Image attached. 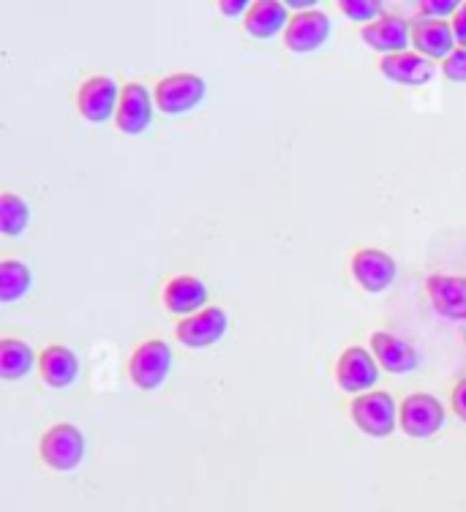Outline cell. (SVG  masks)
Wrapping results in <instances>:
<instances>
[{
    "label": "cell",
    "instance_id": "3957f363",
    "mask_svg": "<svg viewBox=\"0 0 466 512\" xmlns=\"http://www.w3.org/2000/svg\"><path fill=\"white\" fill-rule=\"evenodd\" d=\"M398 423H401V431L412 439H428L445 425V406L439 404V398L434 395L412 393L398 409Z\"/></svg>",
    "mask_w": 466,
    "mask_h": 512
},
{
    "label": "cell",
    "instance_id": "4316f807",
    "mask_svg": "<svg viewBox=\"0 0 466 512\" xmlns=\"http://www.w3.org/2000/svg\"><path fill=\"white\" fill-rule=\"evenodd\" d=\"M453 409L456 414L466 423V379L456 384V390H453Z\"/></svg>",
    "mask_w": 466,
    "mask_h": 512
},
{
    "label": "cell",
    "instance_id": "484cf974",
    "mask_svg": "<svg viewBox=\"0 0 466 512\" xmlns=\"http://www.w3.org/2000/svg\"><path fill=\"white\" fill-rule=\"evenodd\" d=\"M453 33H456L458 47L466 50V3L453 14Z\"/></svg>",
    "mask_w": 466,
    "mask_h": 512
},
{
    "label": "cell",
    "instance_id": "83f0119b",
    "mask_svg": "<svg viewBox=\"0 0 466 512\" xmlns=\"http://www.w3.org/2000/svg\"><path fill=\"white\" fill-rule=\"evenodd\" d=\"M219 9L224 17H238V14H243V11L248 14V9H251V6H248V0H221Z\"/></svg>",
    "mask_w": 466,
    "mask_h": 512
},
{
    "label": "cell",
    "instance_id": "7402d4cb",
    "mask_svg": "<svg viewBox=\"0 0 466 512\" xmlns=\"http://www.w3.org/2000/svg\"><path fill=\"white\" fill-rule=\"evenodd\" d=\"M30 224V210L28 202L11 191H3L0 194V232L3 235H22Z\"/></svg>",
    "mask_w": 466,
    "mask_h": 512
},
{
    "label": "cell",
    "instance_id": "9a60e30c",
    "mask_svg": "<svg viewBox=\"0 0 466 512\" xmlns=\"http://www.w3.org/2000/svg\"><path fill=\"white\" fill-rule=\"evenodd\" d=\"M426 289L437 314L447 319H466V278L428 276Z\"/></svg>",
    "mask_w": 466,
    "mask_h": 512
},
{
    "label": "cell",
    "instance_id": "277c9868",
    "mask_svg": "<svg viewBox=\"0 0 466 512\" xmlns=\"http://www.w3.org/2000/svg\"><path fill=\"white\" fill-rule=\"evenodd\" d=\"M205 79L197 77V74H169L156 85V107L164 112V115H183L205 99Z\"/></svg>",
    "mask_w": 466,
    "mask_h": 512
},
{
    "label": "cell",
    "instance_id": "7c38bea8",
    "mask_svg": "<svg viewBox=\"0 0 466 512\" xmlns=\"http://www.w3.org/2000/svg\"><path fill=\"white\" fill-rule=\"evenodd\" d=\"M153 118V101H150L148 88L142 82H129L123 93H120V107L115 115V123L123 134L137 137L150 126Z\"/></svg>",
    "mask_w": 466,
    "mask_h": 512
},
{
    "label": "cell",
    "instance_id": "6da1fadb",
    "mask_svg": "<svg viewBox=\"0 0 466 512\" xmlns=\"http://www.w3.org/2000/svg\"><path fill=\"white\" fill-rule=\"evenodd\" d=\"M352 420L366 436H374V439H385L396 431L398 423V409L393 395L385 393V390H374V393L357 395L352 406Z\"/></svg>",
    "mask_w": 466,
    "mask_h": 512
},
{
    "label": "cell",
    "instance_id": "8fae6325",
    "mask_svg": "<svg viewBox=\"0 0 466 512\" xmlns=\"http://www.w3.org/2000/svg\"><path fill=\"white\" fill-rule=\"evenodd\" d=\"M227 333V314L224 308L213 306L199 311L194 316H186L178 327H175V335L183 346L189 349H202V346H210L221 341Z\"/></svg>",
    "mask_w": 466,
    "mask_h": 512
},
{
    "label": "cell",
    "instance_id": "cb8c5ba5",
    "mask_svg": "<svg viewBox=\"0 0 466 512\" xmlns=\"http://www.w3.org/2000/svg\"><path fill=\"white\" fill-rule=\"evenodd\" d=\"M442 74L450 82H466V50L458 47L447 60H442Z\"/></svg>",
    "mask_w": 466,
    "mask_h": 512
},
{
    "label": "cell",
    "instance_id": "9c48e42d",
    "mask_svg": "<svg viewBox=\"0 0 466 512\" xmlns=\"http://www.w3.org/2000/svg\"><path fill=\"white\" fill-rule=\"evenodd\" d=\"M330 36V17L325 11L308 9L298 11L292 20H289L287 30H284V41L292 52L306 55V52L319 50Z\"/></svg>",
    "mask_w": 466,
    "mask_h": 512
},
{
    "label": "cell",
    "instance_id": "d4e9b609",
    "mask_svg": "<svg viewBox=\"0 0 466 512\" xmlns=\"http://www.w3.org/2000/svg\"><path fill=\"white\" fill-rule=\"evenodd\" d=\"M461 6H456V0H423L420 3V17H431V20H442L447 14H456Z\"/></svg>",
    "mask_w": 466,
    "mask_h": 512
},
{
    "label": "cell",
    "instance_id": "d6986e66",
    "mask_svg": "<svg viewBox=\"0 0 466 512\" xmlns=\"http://www.w3.org/2000/svg\"><path fill=\"white\" fill-rule=\"evenodd\" d=\"M289 25L287 6L278 0H257L246 14V30L254 39H273L278 30Z\"/></svg>",
    "mask_w": 466,
    "mask_h": 512
},
{
    "label": "cell",
    "instance_id": "44dd1931",
    "mask_svg": "<svg viewBox=\"0 0 466 512\" xmlns=\"http://www.w3.org/2000/svg\"><path fill=\"white\" fill-rule=\"evenodd\" d=\"M33 276L25 262L20 259H3L0 262V300L3 303H14L22 295H28Z\"/></svg>",
    "mask_w": 466,
    "mask_h": 512
},
{
    "label": "cell",
    "instance_id": "30bf717a",
    "mask_svg": "<svg viewBox=\"0 0 466 512\" xmlns=\"http://www.w3.org/2000/svg\"><path fill=\"white\" fill-rule=\"evenodd\" d=\"M412 44L417 55L428 60H447L458 50L453 25H447L445 20H431V17H415Z\"/></svg>",
    "mask_w": 466,
    "mask_h": 512
},
{
    "label": "cell",
    "instance_id": "5bb4252c",
    "mask_svg": "<svg viewBox=\"0 0 466 512\" xmlns=\"http://www.w3.org/2000/svg\"><path fill=\"white\" fill-rule=\"evenodd\" d=\"M371 352L377 357V363L390 374H409L420 363L415 346L404 338H398V335L385 333V330L371 335Z\"/></svg>",
    "mask_w": 466,
    "mask_h": 512
},
{
    "label": "cell",
    "instance_id": "5b68a950",
    "mask_svg": "<svg viewBox=\"0 0 466 512\" xmlns=\"http://www.w3.org/2000/svg\"><path fill=\"white\" fill-rule=\"evenodd\" d=\"M169 365H172V349L167 341H161V338L145 341L142 346H137V352L129 360L131 382L137 384L139 390H156L167 379Z\"/></svg>",
    "mask_w": 466,
    "mask_h": 512
},
{
    "label": "cell",
    "instance_id": "4fadbf2b",
    "mask_svg": "<svg viewBox=\"0 0 466 512\" xmlns=\"http://www.w3.org/2000/svg\"><path fill=\"white\" fill-rule=\"evenodd\" d=\"M360 36L371 50L385 52V55H398L407 52V44L412 39V22L401 20L396 14H385L371 25H363Z\"/></svg>",
    "mask_w": 466,
    "mask_h": 512
},
{
    "label": "cell",
    "instance_id": "8992f818",
    "mask_svg": "<svg viewBox=\"0 0 466 512\" xmlns=\"http://www.w3.org/2000/svg\"><path fill=\"white\" fill-rule=\"evenodd\" d=\"M379 379L377 357L368 352L366 346H349L344 355L338 357L336 365V382L338 387L349 395L371 393V387Z\"/></svg>",
    "mask_w": 466,
    "mask_h": 512
},
{
    "label": "cell",
    "instance_id": "7a4b0ae2",
    "mask_svg": "<svg viewBox=\"0 0 466 512\" xmlns=\"http://www.w3.org/2000/svg\"><path fill=\"white\" fill-rule=\"evenodd\" d=\"M41 458L50 469L58 472H74L85 458V436L77 425L58 423L52 425L39 444Z\"/></svg>",
    "mask_w": 466,
    "mask_h": 512
},
{
    "label": "cell",
    "instance_id": "2e32d148",
    "mask_svg": "<svg viewBox=\"0 0 466 512\" xmlns=\"http://www.w3.org/2000/svg\"><path fill=\"white\" fill-rule=\"evenodd\" d=\"M379 69L390 82L398 85H426L434 77V63L417 52H398V55H385Z\"/></svg>",
    "mask_w": 466,
    "mask_h": 512
},
{
    "label": "cell",
    "instance_id": "ffe728a7",
    "mask_svg": "<svg viewBox=\"0 0 466 512\" xmlns=\"http://www.w3.org/2000/svg\"><path fill=\"white\" fill-rule=\"evenodd\" d=\"M33 349L30 344L20 341V338H3L0 341V376L3 379H22V376L30 374V368H33Z\"/></svg>",
    "mask_w": 466,
    "mask_h": 512
},
{
    "label": "cell",
    "instance_id": "ac0fdd59",
    "mask_svg": "<svg viewBox=\"0 0 466 512\" xmlns=\"http://www.w3.org/2000/svg\"><path fill=\"white\" fill-rule=\"evenodd\" d=\"M39 368L44 382L55 387V390H63V387L74 384V379L80 374V360H77V355L71 352L69 346L52 344L41 352Z\"/></svg>",
    "mask_w": 466,
    "mask_h": 512
},
{
    "label": "cell",
    "instance_id": "ba28073f",
    "mask_svg": "<svg viewBox=\"0 0 466 512\" xmlns=\"http://www.w3.org/2000/svg\"><path fill=\"white\" fill-rule=\"evenodd\" d=\"M120 93L123 88H118L112 77H90L80 88V99H77L80 115L90 123L110 120V115H118Z\"/></svg>",
    "mask_w": 466,
    "mask_h": 512
},
{
    "label": "cell",
    "instance_id": "52a82bcc",
    "mask_svg": "<svg viewBox=\"0 0 466 512\" xmlns=\"http://www.w3.org/2000/svg\"><path fill=\"white\" fill-rule=\"evenodd\" d=\"M352 276L366 292L377 295V292H385L387 286L396 281V259L379 248H360L355 256H352Z\"/></svg>",
    "mask_w": 466,
    "mask_h": 512
},
{
    "label": "cell",
    "instance_id": "603a6c76",
    "mask_svg": "<svg viewBox=\"0 0 466 512\" xmlns=\"http://www.w3.org/2000/svg\"><path fill=\"white\" fill-rule=\"evenodd\" d=\"M338 9L344 11V17H349V20L366 22V25L385 17V9H382L379 0H341Z\"/></svg>",
    "mask_w": 466,
    "mask_h": 512
},
{
    "label": "cell",
    "instance_id": "e0dca14e",
    "mask_svg": "<svg viewBox=\"0 0 466 512\" xmlns=\"http://www.w3.org/2000/svg\"><path fill=\"white\" fill-rule=\"evenodd\" d=\"M205 303H208V286L202 284L197 276L172 278L164 289V306L172 314L194 316L199 314V308L205 311Z\"/></svg>",
    "mask_w": 466,
    "mask_h": 512
}]
</instances>
